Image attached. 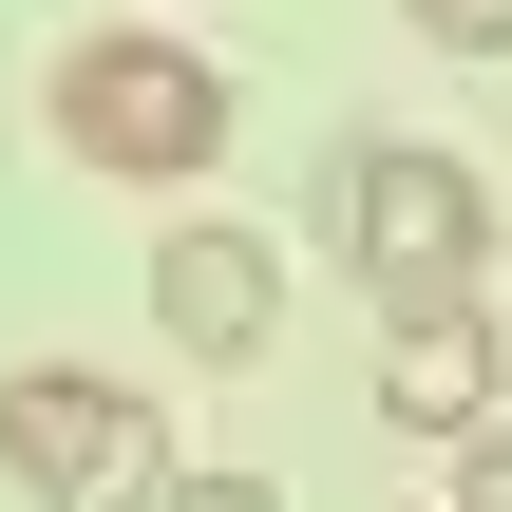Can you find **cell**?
Here are the masks:
<instances>
[{"label": "cell", "instance_id": "5", "mask_svg": "<svg viewBox=\"0 0 512 512\" xmlns=\"http://www.w3.org/2000/svg\"><path fill=\"white\" fill-rule=\"evenodd\" d=\"M380 418H399V437H475V418H512L494 285H475V304H399V323H380Z\"/></svg>", "mask_w": 512, "mask_h": 512}, {"label": "cell", "instance_id": "7", "mask_svg": "<svg viewBox=\"0 0 512 512\" xmlns=\"http://www.w3.org/2000/svg\"><path fill=\"white\" fill-rule=\"evenodd\" d=\"M456 512H512V418H475V437H456Z\"/></svg>", "mask_w": 512, "mask_h": 512}, {"label": "cell", "instance_id": "8", "mask_svg": "<svg viewBox=\"0 0 512 512\" xmlns=\"http://www.w3.org/2000/svg\"><path fill=\"white\" fill-rule=\"evenodd\" d=\"M152 512H285V494H266V475H171Z\"/></svg>", "mask_w": 512, "mask_h": 512}, {"label": "cell", "instance_id": "2", "mask_svg": "<svg viewBox=\"0 0 512 512\" xmlns=\"http://www.w3.org/2000/svg\"><path fill=\"white\" fill-rule=\"evenodd\" d=\"M38 114H57V152H76V171H114V190H190V171L228 152V57H190V38H152V19H114V38H57Z\"/></svg>", "mask_w": 512, "mask_h": 512}, {"label": "cell", "instance_id": "6", "mask_svg": "<svg viewBox=\"0 0 512 512\" xmlns=\"http://www.w3.org/2000/svg\"><path fill=\"white\" fill-rule=\"evenodd\" d=\"M399 19H418L437 57H512V0H399Z\"/></svg>", "mask_w": 512, "mask_h": 512}, {"label": "cell", "instance_id": "4", "mask_svg": "<svg viewBox=\"0 0 512 512\" xmlns=\"http://www.w3.org/2000/svg\"><path fill=\"white\" fill-rule=\"evenodd\" d=\"M152 323H171V361H266V323H285V247L228 228V209H190V228L152 247Z\"/></svg>", "mask_w": 512, "mask_h": 512}, {"label": "cell", "instance_id": "3", "mask_svg": "<svg viewBox=\"0 0 512 512\" xmlns=\"http://www.w3.org/2000/svg\"><path fill=\"white\" fill-rule=\"evenodd\" d=\"M0 475L38 512H152L171 494V418L133 380H95V361H19L0 380Z\"/></svg>", "mask_w": 512, "mask_h": 512}, {"label": "cell", "instance_id": "1", "mask_svg": "<svg viewBox=\"0 0 512 512\" xmlns=\"http://www.w3.org/2000/svg\"><path fill=\"white\" fill-rule=\"evenodd\" d=\"M323 247H342V285L399 323V304H475L494 285V190L437 152V133H342L323 152Z\"/></svg>", "mask_w": 512, "mask_h": 512}]
</instances>
